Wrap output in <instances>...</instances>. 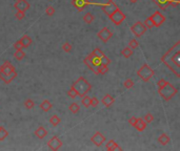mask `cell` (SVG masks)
<instances>
[{"label":"cell","instance_id":"obj_1","mask_svg":"<svg viewBox=\"0 0 180 151\" xmlns=\"http://www.w3.org/2000/svg\"><path fill=\"white\" fill-rule=\"evenodd\" d=\"M72 87L76 90L77 95H78L80 98L88 95V91L92 89V85H91L90 83H88V81H86L83 77H79V78L72 84Z\"/></svg>","mask_w":180,"mask_h":151},{"label":"cell","instance_id":"obj_2","mask_svg":"<svg viewBox=\"0 0 180 151\" xmlns=\"http://www.w3.org/2000/svg\"><path fill=\"white\" fill-rule=\"evenodd\" d=\"M158 93L164 101H170L178 93V89L172 83L166 82L163 86L158 88Z\"/></svg>","mask_w":180,"mask_h":151},{"label":"cell","instance_id":"obj_3","mask_svg":"<svg viewBox=\"0 0 180 151\" xmlns=\"http://www.w3.org/2000/svg\"><path fill=\"white\" fill-rule=\"evenodd\" d=\"M84 64L86 65V66L88 67V68L91 69V71H93L94 74H98V69H99V67L101 66V61H100V59L98 58V57H96L94 54H91L90 56H88L85 59H84Z\"/></svg>","mask_w":180,"mask_h":151},{"label":"cell","instance_id":"obj_4","mask_svg":"<svg viewBox=\"0 0 180 151\" xmlns=\"http://www.w3.org/2000/svg\"><path fill=\"white\" fill-rule=\"evenodd\" d=\"M137 75H138V77L143 81V82H148V81L154 77L155 71L151 68L150 65L143 64L138 71H137Z\"/></svg>","mask_w":180,"mask_h":151},{"label":"cell","instance_id":"obj_5","mask_svg":"<svg viewBox=\"0 0 180 151\" xmlns=\"http://www.w3.org/2000/svg\"><path fill=\"white\" fill-rule=\"evenodd\" d=\"M131 32L133 33V35H134L135 37L140 38V37L146 32V27L144 26V24L141 21H137V22H135L134 24L131 26Z\"/></svg>","mask_w":180,"mask_h":151},{"label":"cell","instance_id":"obj_6","mask_svg":"<svg viewBox=\"0 0 180 151\" xmlns=\"http://www.w3.org/2000/svg\"><path fill=\"white\" fill-rule=\"evenodd\" d=\"M108 17H110L111 21H112L115 25H120L124 21V19H125V15H124L123 13L119 10V8Z\"/></svg>","mask_w":180,"mask_h":151},{"label":"cell","instance_id":"obj_7","mask_svg":"<svg viewBox=\"0 0 180 151\" xmlns=\"http://www.w3.org/2000/svg\"><path fill=\"white\" fill-rule=\"evenodd\" d=\"M101 8L106 16H111V15L118 8V6H117L112 0H106V3L101 4Z\"/></svg>","mask_w":180,"mask_h":151},{"label":"cell","instance_id":"obj_8","mask_svg":"<svg viewBox=\"0 0 180 151\" xmlns=\"http://www.w3.org/2000/svg\"><path fill=\"white\" fill-rule=\"evenodd\" d=\"M151 19H152L153 23H154V26H156V27H159V26L161 25L162 23H164V21H165V17H164L159 11H156V12L151 16Z\"/></svg>","mask_w":180,"mask_h":151},{"label":"cell","instance_id":"obj_9","mask_svg":"<svg viewBox=\"0 0 180 151\" xmlns=\"http://www.w3.org/2000/svg\"><path fill=\"white\" fill-rule=\"evenodd\" d=\"M112 36H113L112 32H111V30H108V27H103L98 33V38L102 41V42H104V43L108 42V41L110 40L111 38H112Z\"/></svg>","mask_w":180,"mask_h":151},{"label":"cell","instance_id":"obj_10","mask_svg":"<svg viewBox=\"0 0 180 151\" xmlns=\"http://www.w3.org/2000/svg\"><path fill=\"white\" fill-rule=\"evenodd\" d=\"M91 141H92V143L94 144V145H96L97 147H100V146L105 142V137H104L101 132L97 131V132L91 137Z\"/></svg>","mask_w":180,"mask_h":151},{"label":"cell","instance_id":"obj_11","mask_svg":"<svg viewBox=\"0 0 180 151\" xmlns=\"http://www.w3.org/2000/svg\"><path fill=\"white\" fill-rule=\"evenodd\" d=\"M48 148H50L51 150L56 151V150H59L60 148H61L62 142L59 140V137H53L52 139H51L50 141L48 142Z\"/></svg>","mask_w":180,"mask_h":151},{"label":"cell","instance_id":"obj_12","mask_svg":"<svg viewBox=\"0 0 180 151\" xmlns=\"http://www.w3.org/2000/svg\"><path fill=\"white\" fill-rule=\"evenodd\" d=\"M14 8H15V10L25 13L26 11L30 8V3H28L26 0H17L16 3L14 4Z\"/></svg>","mask_w":180,"mask_h":151},{"label":"cell","instance_id":"obj_13","mask_svg":"<svg viewBox=\"0 0 180 151\" xmlns=\"http://www.w3.org/2000/svg\"><path fill=\"white\" fill-rule=\"evenodd\" d=\"M16 77H17L16 71H13V73H11V74H8V75H6V74H4V73H2V71H0V79H1V80L3 81L5 84H10V83L12 82V81L14 80Z\"/></svg>","mask_w":180,"mask_h":151},{"label":"cell","instance_id":"obj_14","mask_svg":"<svg viewBox=\"0 0 180 151\" xmlns=\"http://www.w3.org/2000/svg\"><path fill=\"white\" fill-rule=\"evenodd\" d=\"M0 71H2V73L8 75V74L15 71V67L13 66L12 64H11L10 61H5V62H4L3 64L1 65V66H0Z\"/></svg>","mask_w":180,"mask_h":151},{"label":"cell","instance_id":"obj_15","mask_svg":"<svg viewBox=\"0 0 180 151\" xmlns=\"http://www.w3.org/2000/svg\"><path fill=\"white\" fill-rule=\"evenodd\" d=\"M88 3L90 2L88 0H72V5H74L78 10V12H82L85 8V5Z\"/></svg>","mask_w":180,"mask_h":151},{"label":"cell","instance_id":"obj_16","mask_svg":"<svg viewBox=\"0 0 180 151\" xmlns=\"http://www.w3.org/2000/svg\"><path fill=\"white\" fill-rule=\"evenodd\" d=\"M35 135H36L39 140H42L48 135V130H46L43 126H39L38 128L35 130Z\"/></svg>","mask_w":180,"mask_h":151},{"label":"cell","instance_id":"obj_17","mask_svg":"<svg viewBox=\"0 0 180 151\" xmlns=\"http://www.w3.org/2000/svg\"><path fill=\"white\" fill-rule=\"evenodd\" d=\"M101 102H102V104L104 105L105 107H111L113 104H114V102H115V99L112 97L111 95H105L103 98H102V100H101Z\"/></svg>","mask_w":180,"mask_h":151},{"label":"cell","instance_id":"obj_18","mask_svg":"<svg viewBox=\"0 0 180 151\" xmlns=\"http://www.w3.org/2000/svg\"><path fill=\"white\" fill-rule=\"evenodd\" d=\"M106 149L108 151H114V150H122V148L119 147L118 144L115 141L111 140V141H108V143H106Z\"/></svg>","mask_w":180,"mask_h":151},{"label":"cell","instance_id":"obj_19","mask_svg":"<svg viewBox=\"0 0 180 151\" xmlns=\"http://www.w3.org/2000/svg\"><path fill=\"white\" fill-rule=\"evenodd\" d=\"M134 127L139 131V132H141V131H143L144 129L146 128V123L143 121V119H137V122Z\"/></svg>","mask_w":180,"mask_h":151},{"label":"cell","instance_id":"obj_20","mask_svg":"<svg viewBox=\"0 0 180 151\" xmlns=\"http://www.w3.org/2000/svg\"><path fill=\"white\" fill-rule=\"evenodd\" d=\"M53 105L52 103L50 102L48 100H44L43 102L40 104V108H41V110L45 111V112H48V111H50L51 109H52Z\"/></svg>","mask_w":180,"mask_h":151},{"label":"cell","instance_id":"obj_21","mask_svg":"<svg viewBox=\"0 0 180 151\" xmlns=\"http://www.w3.org/2000/svg\"><path fill=\"white\" fill-rule=\"evenodd\" d=\"M20 42H21V44H22V46L23 47H28L31 44H32V39L30 38V37L28 36V35H23V37H22L21 39H20Z\"/></svg>","mask_w":180,"mask_h":151},{"label":"cell","instance_id":"obj_22","mask_svg":"<svg viewBox=\"0 0 180 151\" xmlns=\"http://www.w3.org/2000/svg\"><path fill=\"white\" fill-rule=\"evenodd\" d=\"M170 141H171L170 137H168V134H165V133H162V134H160L159 137H158V142L163 146L168 145V144L170 143Z\"/></svg>","mask_w":180,"mask_h":151},{"label":"cell","instance_id":"obj_23","mask_svg":"<svg viewBox=\"0 0 180 151\" xmlns=\"http://www.w3.org/2000/svg\"><path fill=\"white\" fill-rule=\"evenodd\" d=\"M14 58L16 59L17 61H21L25 58V52H23L22 49H16L14 54Z\"/></svg>","mask_w":180,"mask_h":151},{"label":"cell","instance_id":"obj_24","mask_svg":"<svg viewBox=\"0 0 180 151\" xmlns=\"http://www.w3.org/2000/svg\"><path fill=\"white\" fill-rule=\"evenodd\" d=\"M153 1H154L160 8H162V10H165V8L170 5L168 0H153Z\"/></svg>","mask_w":180,"mask_h":151},{"label":"cell","instance_id":"obj_25","mask_svg":"<svg viewBox=\"0 0 180 151\" xmlns=\"http://www.w3.org/2000/svg\"><path fill=\"white\" fill-rule=\"evenodd\" d=\"M68 109H70V111L73 115H77L80 110V107L77 103H72V104L70 105V107H68Z\"/></svg>","mask_w":180,"mask_h":151},{"label":"cell","instance_id":"obj_26","mask_svg":"<svg viewBox=\"0 0 180 151\" xmlns=\"http://www.w3.org/2000/svg\"><path fill=\"white\" fill-rule=\"evenodd\" d=\"M133 52H133L132 49H130V47H125V49H122L121 55L124 57V58H130V57L133 56Z\"/></svg>","mask_w":180,"mask_h":151},{"label":"cell","instance_id":"obj_27","mask_svg":"<svg viewBox=\"0 0 180 151\" xmlns=\"http://www.w3.org/2000/svg\"><path fill=\"white\" fill-rule=\"evenodd\" d=\"M60 122H61V119L58 117V115H54L52 118L50 119V123L52 124L54 127H56V126H58L59 124H60Z\"/></svg>","mask_w":180,"mask_h":151},{"label":"cell","instance_id":"obj_28","mask_svg":"<svg viewBox=\"0 0 180 151\" xmlns=\"http://www.w3.org/2000/svg\"><path fill=\"white\" fill-rule=\"evenodd\" d=\"M83 20L85 23L90 24V23H92L93 21H94V16H93L91 13H86V14H84V16H83Z\"/></svg>","mask_w":180,"mask_h":151},{"label":"cell","instance_id":"obj_29","mask_svg":"<svg viewBox=\"0 0 180 151\" xmlns=\"http://www.w3.org/2000/svg\"><path fill=\"white\" fill-rule=\"evenodd\" d=\"M81 103H82V105H83L84 107L91 106V98L88 97V95L83 96V97H82V100H81Z\"/></svg>","mask_w":180,"mask_h":151},{"label":"cell","instance_id":"obj_30","mask_svg":"<svg viewBox=\"0 0 180 151\" xmlns=\"http://www.w3.org/2000/svg\"><path fill=\"white\" fill-rule=\"evenodd\" d=\"M143 121L145 122L146 124H148V123H152V122L154 121V115H153L152 113L148 112L145 115H144V118H143Z\"/></svg>","mask_w":180,"mask_h":151},{"label":"cell","instance_id":"obj_31","mask_svg":"<svg viewBox=\"0 0 180 151\" xmlns=\"http://www.w3.org/2000/svg\"><path fill=\"white\" fill-rule=\"evenodd\" d=\"M8 135V132L6 129H4L3 127H0V141H4L6 137Z\"/></svg>","mask_w":180,"mask_h":151},{"label":"cell","instance_id":"obj_32","mask_svg":"<svg viewBox=\"0 0 180 151\" xmlns=\"http://www.w3.org/2000/svg\"><path fill=\"white\" fill-rule=\"evenodd\" d=\"M138 46H139V42L136 40V39H132V40L128 42V47H130V49H136Z\"/></svg>","mask_w":180,"mask_h":151},{"label":"cell","instance_id":"obj_33","mask_svg":"<svg viewBox=\"0 0 180 151\" xmlns=\"http://www.w3.org/2000/svg\"><path fill=\"white\" fill-rule=\"evenodd\" d=\"M143 24L144 26H145L146 28H153L154 27V23H153V21H152V19H151V17H148V18H146L145 20H144V22H143Z\"/></svg>","mask_w":180,"mask_h":151},{"label":"cell","instance_id":"obj_34","mask_svg":"<svg viewBox=\"0 0 180 151\" xmlns=\"http://www.w3.org/2000/svg\"><path fill=\"white\" fill-rule=\"evenodd\" d=\"M24 106H25L26 109H32V108H34V106H35V102L31 99H28L24 102Z\"/></svg>","mask_w":180,"mask_h":151},{"label":"cell","instance_id":"obj_35","mask_svg":"<svg viewBox=\"0 0 180 151\" xmlns=\"http://www.w3.org/2000/svg\"><path fill=\"white\" fill-rule=\"evenodd\" d=\"M123 85H124V87H125V88L130 89V88H132V87L134 86V81H133L132 79H126V80L124 81Z\"/></svg>","mask_w":180,"mask_h":151},{"label":"cell","instance_id":"obj_36","mask_svg":"<svg viewBox=\"0 0 180 151\" xmlns=\"http://www.w3.org/2000/svg\"><path fill=\"white\" fill-rule=\"evenodd\" d=\"M108 71V65H101L98 69L99 75H105Z\"/></svg>","mask_w":180,"mask_h":151},{"label":"cell","instance_id":"obj_37","mask_svg":"<svg viewBox=\"0 0 180 151\" xmlns=\"http://www.w3.org/2000/svg\"><path fill=\"white\" fill-rule=\"evenodd\" d=\"M72 44L71 43H68V42H65L63 45H62V49H63V52H72Z\"/></svg>","mask_w":180,"mask_h":151},{"label":"cell","instance_id":"obj_38","mask_svg":"<svg viewBox=\"0 0 180 151\" xmlns=\"http://www.w3.org/2000/svg\"><path fill=\"white\" fill-rule=\"evenodd\" d=\"M68 97H71V98H72V99H75V98H76V97H78V95H77L76 90H75V89L73 88L72 86H71L70 90L68 91Z\"/></svg>","mask_w":180,"mask_h":151},{"label":"cell","instance_id":"obj_39","mask_svg":"<svg viewBox=\"0 0 180 151\" xmlns=\"http://www.w3.org/2000/svg\"><path fill=\"white\" fill-rule=\"evenodd\" d=\"M45 14L48 15V16H53V15L55 14V8L51 5L48 6V8H45Z\"/></svg>","mask_w":180,"mask_h":151},{"label":"cell","instance_id":"obj_40","mask_svg":"<svg viewBox=\"0 0 180 151\" xmlns=\"http://www.w3.org/2000/svg\"><path fill=\"white\" fill-rule=\"evenodd\" d=\"M100 61H101L102 65H110V63H111V60L105 56V55H104L102 58H100Z\"/></svg>","mask_w":180,"mask_h":151},{"label":"cell","instance_id":"obj_41","mask_svg":"<svg viewBox=\"0 0 180 151\" xmlns=\"http://www.w3.org/2000/svg\"><path fill=\"white\" fill-rule=\"evenodd\" d=\"M15 17H16L18 20H22V19L25 17V13L24 12H20V11H17L16 15H15Z\"/></svg>","mask_w":180,"mask_h":151},{"label":"cell","instance_id":"obj_42","mask_svg":"<svg viewBox=\"0 0 180 151\" xmlns=\"http://www.w3.org/2000/svg\"><path fill=\"white\" fill-rule=\"evenodd\" d=\"M98 104H99V100L97 99L96 97L91 98V106H93V107H97V106H98Z\"/></svg>","mask_w":180,"mask_h":151},{"label":"cell","instance_id":"obj_43","mask_svg":"<svg viewBox=\"0 0 180 151\" xmlns=\"http://www.w3.org/2000/svg\"><path fill=\"white\" fill-rule=\"evenodd\" d=\"M136 122H137V118H135V117H132L131 119H128V124H130V125H132L133 127L135 126Z\"/></svg>","mask_w":180,"mask_h":151},{"label":"cell","instance_id":"obj_44","mask_svg":"<svg viewBox=\"0 0 180 151\" xmlns=\"http://www.w3.org/2000/svg\"><path fill=\"white\" fill-rule=\"evenodd\" d=\"M14 47H15V49H23V46H22V44H21L20 41H16V42L14 43Z\"/></svg>","mask_w":180,"mask_h":151},{"label":"cell","instance_id":"obj_45","mask_svg":"<svg viewBox=\"0 0 180 151\" xmlns=\"http://www.w3.org/2000/svg\"><path fill=\"white\" fill-rule=\"evenodd\" d=\"M166 82H168V81H165V80H164V79H160V80L158 81V82H157V86H158V88H160V87L163 86V85L165 84Z\"/></svg>","mask_w":180,"mask_h":151},{"label":"cell","instance_id":"obj_46","mask_svg":"<svg viewBox=\"0 0 180 151\" xmlns=\"http://www.w3.org/2000/svg\"><path fill=\"white\" fill-rule=\"evenodd\" d=\"M168 3H170V5L177 6L179 4V0H168Z\"/></svg>","mask_w":180,"mask_h":151},{"label":"cell","instance_id":"obj_47","mask_svg":"<svg viewBox=\"0 0 180 151\" xmlns=\"http://www.w3.org/2000/svg\"><path fill=\"white\" fill-rule=\"evenodd\" d=\"M128 1H130L131 3H136V2L138 1V0H128Z\"/></svg>","mask_w":180,"mask_h":151},{"label":"cell","instance_id":"obj_48","mask_svg":"<svg viewBox=\"0 0 180 151\" xmlns=\"http://www.w3.org/2000/svg\"><path fill=\"white\" fill-rule=\"evenodd\" d=\"M90 1H93V0H90Z\"/></svg>","mask_w":180,"mask_h":151}]
</instances>
